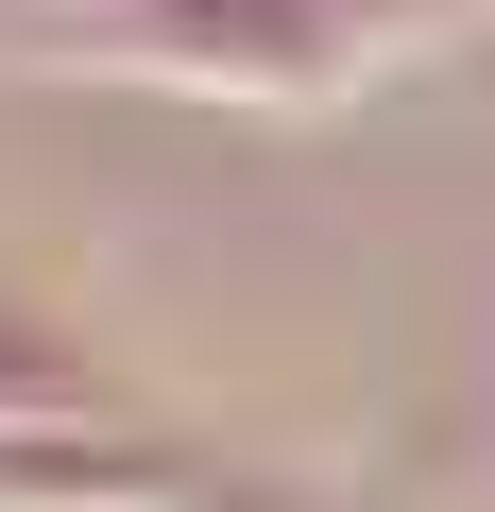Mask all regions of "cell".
<instances>
[{
  "label": "cell",
  "mask_w": 495,
  "mask_h": 512,
  "mask_svg": "<svg viewBox=\"0 0 495 512\" xmlns=\"http://www.w3.org/2000/svg\"><path fill=\"white\" fill-rule=\"evenodd\" d=\"M188 512H325V495H239V478H205Z\"/></svg>",
  "instance_id": "1"
}]
</instances>
